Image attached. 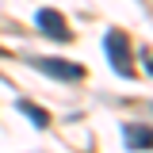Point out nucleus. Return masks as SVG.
Segmentation results:
<instances>
[{
	"label": "nucleus",
	"instance_id": "nucleus-1",
	"mask_svg": "<svg viewBox=\"0 0 153 153\" xmlns=\"http://www.w3.org/2000/svg\"><path fill=\"white\" fill-rule=\"evenodd\" d=\"M103 50H107V57H111L115 73L119 76H130V46H126V35L123 31H107V38H103Z\"/></svg>",
	"mask_w": 153,
	"mask_h": 153
},
{
	"label": "nucleus",
	"instance_id": "nucleus-3",
	"mask_svg": "<svg viewBox=\"0 0 153 153\" xmlns=\"http://www.w3.org/2000/svg\"><path fill=\"white\" fill-rule=\"evenodd\" d=\"M38 31H42V35H50V38H57V42H65V38H69V23L61 19V12L42 8V12H38Z\"/></svg>",
	"mask_w": 153,
	"mask_h": 153
},
{
	"label": "nucleus",
	"instance_id": "nucleus-5",
	"mask_svg": "<svg viewBox=\"0 0 153 153\" xmlns=\"http://www.w3.org/2000/svg\"><path fill=\"white\" fill-rule=\"evenodd\" d=\"M19 111L27 115V119H35L38 126H46V123H50V115H46V111H38L35 103H27V100H23V103H19Z\"/></svg>",
	"mask_w": 153,
	"mask_h": 153
},
{
	"label": "nucleus",
	"instance_id": "nucleus-2",
	"mask_svg": "<svg viewBox=\"0 0 153 153\" xmlns=\"http://www.w3.org/2000/svg\"><path fill=\"white\" fill-rule=\"evenodd\" d=\"M35 69H42L46 76H57V80H80L84 76V65L61 61V57H35Z\"/></svg>",
	"mask_w": 153,
	"mask_h": 153
},
{
	"label": "nucleus",
	"instance_id": "nucleus-4",
	"mask_svg": "<svg viewBox=\"0 0 153 153\" xmlns=\"http://www.w3.org/2000/svg\"><path fill=\"white\" fill-rule=\"evenodd\" d=\"M126 146L130 149H149V126H126Z\"/></svg>",
	"mask_w": 153,
	"mask_h": 153
}]
</instances>
